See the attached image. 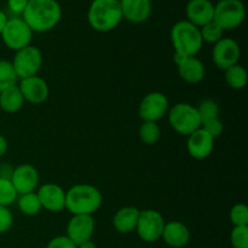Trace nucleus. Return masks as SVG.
Masks as SVG:
<instances>
[{"label": "nucleus", "mask_w": 248, "mask_h": 248, "mask_svg": "<svg viewBox=\"0 0 248 248\" xmlns=\"http://www.w3.org/2000/svg\"><path fill=\"white\" fill-rule=\"evenodd\" d=\"M22 18L31 31L45 33L60 23L62 9L57 0H28Z\"/></svg>", "instance_id": "1"}, {"label": "nucleus", "mask_w": 248, "mask_h": 248, "mask_svg": "<svg viewBox=\"0 0 248 248\" xmlns=\"http://www.w3.org/2000/svg\"><path fill=\"white\" fill-rule=\"evenodd\" d=\"M103 195L96 186L91 184H75L65 191V210L73 216H92L101 208Z\"/></svg>", "instance_id": "2"}, {"label": "nucleus", "mask_w": 248, "mask_h": 248, "mask_svg": "<svg viewBox=\"0 0 248 248\" xmlns=\"http://www.w3.org/2000/svg\"><path fill=\"white\" fill-rule=\"evenodd\" d=\"M123 21L118 0H93L87 10V22L92 29L101 33L115 29Z\"/></svg>", "instance_id": "3"}, {"label": "nucleus", "mask_w": 248, "mask_h": 248, "mask_svg": "<svg viewBox=\"0 0 248 248\" xmlns=\"http://www.w3.org/2000/svg\"><path fill=\"white\" fill-rule=\"evenodd\" d=\"M171 41L174 53L183 57H194L203 45L200 28L189 21H178L171 29Z\"/></svg>", "instance_id": "4"}, {"label": "nucleus", "mask_w": 248, "mask_h": 248, "mask_svg": "<svg viewBox=\"0 0 248 248\" xmlns=\"http://www.w3.org/2000/svg\"><path fill=\"white\" fill-rule=\"evenodd\" d=\"M169 121L177 133L186 137L201 127L196 107L186 102L176 103L169 109Z\"/></svg>", "instance_id": "5"}, {"label": "nucleus", "mask_w": 248, "mask_h": 248, "mask_svg": "<svg viewBox=\"0 0 248 248\" xmlns=\"http://www.w3.org/2000/svg\"><path fill=\"white\" fill-rule=\"evenodd\" d=\"M246 10L241 0H220L215 5L213 21L223 31L239 28L245 21Z\"/></svg>", "instance_id": "6"}, {"label": "nucleus", "mask_w": 248, "mask_h": 248, "mask_svg": "<svg viewBox=\"0 0 248 248\" xmlns=\"http://www.w3.org/2000/svg\"><path fill=\"white\" fill-rule=\"evenodd\" d=\"M1 39L5 45L12 51H18L31 45L33 31L22 17H12L6 22L1 31Z\"/></svg>", "instance_id": "7"}, {"label": "nucleus", "mask_w": 248, "mask_h": 248, "mask_svg": "<svg viewBox=\"0 0 248 248\" xmlns=\"http://www.w3.org/2000/svg\"><path fill=\"white\" fill-rule=\"evenodd\" d=\"M165 219L156 210H143L140 212L135 232L138 237L147 244H153L161 239L165 228Z\"/></svg>", "instance_id": "8"}, {"label": "nucleus", "mask_w": 248, "mask_h": 248, "mask_svg": "<svg viewBox=\"0 0 248 248\" xmlns=\"http://www.w3.org/2000/svg\"><path fill=\"white\" fill-rule=\"evenodd\" d=\"M11 63L18 79L35 77L43 65V53L36 46L28 45L16 51Z\"/></svg>", "instance_id": "9"}, {"label": "nucleus", "mask_w": 248, "mask_h": 248, "mask_svg": "<svg viewBox=\"0 0 248 248\" xmlns=\"http://www.w3.org/2000/svg\"><path fill=\"white\" fill-rule=\"evenodd\" d=\"M241 48L239 43L232 38H222L213 45L212 61L217 68L227 70L228 68L239 64Z\"/></svg>", "instance_id": "10"}, {"label": "nucleus", "mask_w": 248, "mask_h": 248, "mask_svg": "<svg viewBox=\"0 0 248 248\" xmlns=\"http://www.w3.org/2000/svg\"><path fill=\"white\" fill-rule=\"evenodd\" d=\"M169 99L161 92H150L143 97L138 108V114L143 121L157 123L169 113Z\"/></svg>", "instance_id": "11"}, {"label": "nucleus", "mask_w": 248, "mask_h": 248, "mask_svg": "<svg viewBox=\"0 0 248 248\" xmlns=\"http://www.w3.org/2000/svg\"><path fill=\"white\" fill-rule=\"evenodd\" d=\"M10 181L17 195H23V194L34 193L38 189L40 177L35 166L31 164H22L12 170Z\"/></svg>", "instance_id": "12"}, {"label": "nucleus", "mask_w": 248, "mask_h": 248, "mask_svg": "<svg viewBox=\"0 0 248 248\" xmlns=\"http://www.w3.org/2000/svg\"><path fill=\"white\" fill-rule=\"evenodd\" d=\"M93 232L94 219L92 216L75 215L70 218L67 224V236L77 246L82 242L92 240Z\"/></svg>", "instance_id": "13"}, {"label": "nucleus", "mask_w": 248, "mask_h": 248, "mask_svg": "<svg viewBox=\"0 0 248 248\" xmlns=\"http://www.w3.org/2000/svg\"><path fill=\"white\" fill-rule=\"evenodd\" d=\"M18 87L21 90L24 101L31 104L44 103L45 101H47L48 96H50L48 84L38 75L22 79Z\"/></svg>", "instance_id": "14"}, {"label": "nucleus", "mask_w": 248, "mask_h": 248, "mask_svg": "<svg viewBox=\"0 0 248 248\" xmlns=\"http://www.w3.org/2000/svg\"><path fill=\"white\" fill-rule=\"evenodd\" d=\"M41 207L48 212H61L65 208V191L55 183H45L36 191Z\"/></svg>", "instance_id": "15"}, {"label": "nucleus", "mask_w": 248, "mask_h": 248, "mask_svg": "<svg viewBox=\"0 0 248 248\" xmlns=\"http://www.w3.org/2000/svg\"><path fill=\"white\" fill-rule=\"evenodd\" d=\"M215 148V138L211 137L205 130L199 128L188 136L186 149L189 155L196 160H205L212 154Z\"/></svg>", "instance_id": "16"}, {"label": "nucleus", "mask_w": 248, "mask_h": 248, "mask_svg": "<svg viewBox=\"0 0 248 248\" xmlns=\"http://www.w3.org/2000/svg\"><path fill=\"white\" fill-rule=\"evenodd\" d=\"M186 21L198 28L213 21L215 5L211 0H189L186 6Z\"/></svg>", "instance_id": "17"}, {"label": "nucleus", "mask_w": 248, "mask_h": 248, "mask_svg": "<svg viewBox=\"0 0 248 248\" xmlns=\"http://www.w3.org/2000/svg\"><path fill=\"white\" fill-rule=\"evenodd\" d=\"M123 18L131 23L140 24L152 15V0H120Z\"/></svg>", "instance_id": "18"}, {"label": "nucleus", "mask_w": 248, "mask_h": 248, "mask_svg": "<svg viewBox=\"0 0 248 248\" xmlns=\"http://www.w3.org/2000/svg\"><path fill=\"white\" fill-rule=\"evenodd\" d=\"M161 239L164 240L167 246L172 248H182L186 247L190 242L191 234L186 224L173 220V222L165 223Z\"/></svg>", "instance_id": "19"}, {"label": "nucleus", "mask_w": 248, "mask_h": 248, "mask_svg": "<svg viewBox=\"0 0 248 248\" xmlns=\"http://www.w3.org/2000/svg\"><path fill=\"white\" fill-rule=\"evenodd\" d=\"M177 68L179 77L188 84H199L205 78V65L196 56L183 58Z\"/></svg>", "instance_id": "20"}, {"label": "nucleus", "mask_w": 248, "mask_h": 248, "mask_svg": "<svg viewBox=\"0 0 248 248\" xmlns=\"http://www.w3.org/2000/svg\"><path fill=\"white\" fill-rule=\"evenodd\" d=\"M140 211L133 206L120 208L116 211L113 217V227L121 234H130L135 232L140 218Z\"/></svg>", "instance_id": "21"}, {"label": "nucleus", "mask_w": 248, "mask_h": 248, "mask_svg": "<svg viewBox=\"0 0 248 248\" xmlns=\"http://www.w3.org/2000/svg\"><path fill=\"white\" fill-rule=\"evenodd\" d=\"M24 98L17 85L0 92V108L9 114H15L24 106Z\"/></svg>", "instance_id": "22"}, {"label": "nucleus", "mask_w": 248, "mask_h": 248, "mask_svg": "<svg viewBox=\"0 0 248 248\" xmlns=\"http://www.w3.org/2000/svg\"><path fill=\"white\" fill-rule=\"evenodd\" d=\"M225 72V82L228 86L234 90H242L247 85V72L242 65L235 64L232 67L228 68Z\"/></svg>", "instance_id": "23"}, {"label": "nucleus", "mask_w": 248, "mask_h": 248, "mask_svg": "<svg viewBox=\"0 0 248 248\" xmlns=\"http://www.w3.org/2000/svg\"><path fill=\"white\" fill-rule=\"evenodd\" d=\"M17 206H18V210L26 216H36L43 210L35 191L19 195V198L17 199Z\"/></svg>", "instance_id": "24"}, {"label": "nucleus", "mask_w": 248, "mask_h": 248, "mask_svg": "<svg viewBox=\"0 0 248 248\" xmlns=\"http://www.w3.org/2000/svg\"><path fill=\"white\" fill-rule=\"evenodd\" d=\"M161 137V128L157 123L153 121H143L140 127V138L144 144L153 145L159 142Z\"/></svg>", "instance_id": "25"}, {"label": "nucleus", "mask_w": 248, "mask_h": 248, "mask_svg": "<svg viewBox=\"0 0 248 248\" xmlns=\"http://www.w3.org/2000/svg\"><path fill=\"white\" fill-rule=\"evenodd\" d=\"M18 81L16 72L11 62L0 60V92L14 86Z\"/></svg>", "instance_id": "26"}, {"label": "nucleus", "mask_w": 248, "mask_h": 248, "mask_svg": "<svg viewBox=\"0 0 248 248\" xmlns=\"http://www.w3.org/2000/svg\"><path fill=\"white\" fill-rule=\"evenodd\" d=\"M196 110H198L199 116H200L201 124L205 123V121L212 120V119L219 118V106L213 99H202L199 103V106L196 107Z\"/></svg>", "instance_id": "27"}, {"label": "nucleus", "mask_w": 248, "mask_h": 248, "mask_svg": "<svg viewBox=\"0 0 248 248\" xmlns=\"http://www.w3.org/2000/svg\"><path fill=\"white\" fill-rule=\"evenodd\" d=\"M17 193L12 186L10 178L0 177V206L9 207L12 203L16 202Z\"/></svg>", "instance_id": "28"}, {"label": "nucleus", "mask_w": 248, "mask_h": 248, "mask_svg": "<svg viewBox=\"0 0 248 248\" xmlns=\"http://www.w3.org/2000/svg\"><path fill=\"white\" fill-rule=\"evenodd\" d=\"M200 33L203 43H210L215 45L216 43H218L223 38L224 31L215 21H211L210 23L201 27Z\"/></svg>", "instance_id": "29"}, {"label": "nucleus", "mask_w": 248, "mask_h": 248, "mask_svg": "<svg viewBox=\"0 0 248 248\" xmlns=\"http://www.w3.org/2000/svg\"><path fill=\"white\" fill-rule=\"evenodd\" d=\"M229 218L234 227H248V207L245 203H236L230 210Z\"/></svg>", "instance_id": "30"}, {"label": "nucleus", "mask_w": 248, "mask_h": 248, "mask_svg": "<svg viewBox=\"0 0 248 248\" xmlns=\"http://www.w3.org/2000/svg\"><path fill=\"white\" fill-rule=\"evenodd\" d=\"M232 248H248V227H234L230 234Z\"/></svg>", "instance_id": "31"}, {"label": "nucleus", "mask_w": 248, "mask_h": 248, "mask_svg": "<svg viewBox=\"0 0 248 248\" xmlns=\"http://www.w3.org/2000/svg\"><path fill=\"white\" fill-rule=\"evenodd\" d=\"M201 128L205 130L208 135L212 138H218L222 136L223 131H224V125L220 121V119H212V120L205 121V123L201 124Z\"/></svg>", "instance_id": "32"}, {"label": "nucleus", "mask_w": 248, "mask_h": 248, "mask_svg": "<svg viewBox=\"0 0 248 248\" xmlns=\"http://www.w3.org/2000/svg\"><path fill=\"white\" fill-rule=\"evenodd\" d=\"M14 224V216L9 207L0 206V234L9 232Z\"/></svg>", "instance_id": "33"}, {"label": "nucleus", "mask_w": 248, "mask_h": 248, "mask_svg": "<svg viewBox=\"0 0 248 248\" xmlns=\"http://www.w3.org/2000/svg\"><path fill=\"white\" fill-rule=\"evenodd\" d=\"M46 248H78V246L67 235H60L51 239Z\"/></svg>", "instance_id": "34"}, {"label": "nucleus", "mask_w": 248, "mask_h": 248, "mask_svg": "<svg viewBox=\"0 0 248 248\" xmlns=\"http://www.w3.org/2000/svg\"><path fill=\"white\" fill-rule=\"evenodd\" d=\"M28 0H7V7L10 12L15 15H22L26 10Z\"/></svg>", "instance_id": "35"}, {"label": "nucleus", "mask_w": 248, "mask_h": 248, "mask_svg": "<svg viewBox=\"0 0 248 248\" xmlns=\"http://www.w3.org/2000/svg\"><path fill=\"white\" fill-rule=\"evenodd\" d=\"M7 149H9V144H7L6 138L2 135H0V157H2L6 154Z\"/></svg>", "instance_id": "36"}, {"label": "nucleus", "mask_w": 248, "mask_h": 248, "mask_svg": "<svg viewBox=\"0 0 248 248\" xmlns=\"http://www.w3.org/2000/svg\"><path fill=\"white\" fill-rule=\"evenodd\" d=\"M7 16H6V14H5L4 11H1V10H0V34H1V31H2V29H4V27L6 26V22H7Z\"/></svg>", "instance_id": "37"}, {"label": "nucleus", "mask_w": 248, "mask_h": 248, "mask_svg": "<svg viewBox=\"0 0 248 248\" xmlns=\"http://www.w3.org/2000/svg\"><path fill=\"white\" fill-rule=\"evenodd\" d=\"M78 248H97V246L92 240H89V241H85L82 244L78 245Z\"/></svg>", "instance_id": "38"}, {"label": "nucleus", "mask_w": 248, "mask_h": 248, "mask_svg": "<svg viewBox=\"0 0 248 248\" xmlns=\"http://www.w3.org/2000/svg\"><path fill=\"white\" fill-rule=\"evenodd\" d=\"M118 1H120V0H118Z\"/></svg>", "instance_id": "39"}]
</instances>
